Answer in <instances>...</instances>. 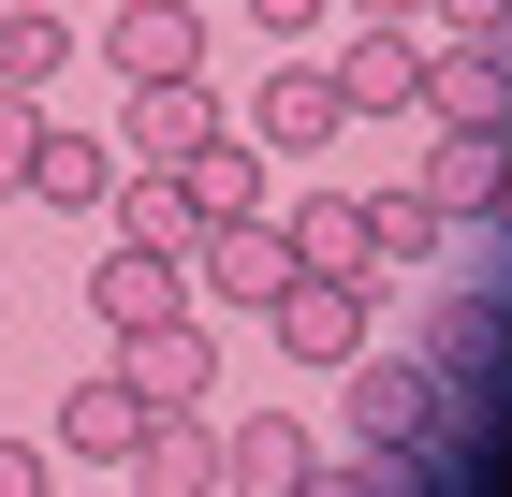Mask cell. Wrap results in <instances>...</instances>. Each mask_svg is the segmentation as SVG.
<instances>
[{"label":"cell","instance_id":"obj_1","mask_svg":"<svg viewBox=\"0 0 512 497\" xmlns=\"http://www.w3.org/2000/svg\"><path fill=\"white\" fill-rule=\"evenodd\" d=\"M337 410H352V454H410L439 424V366L425 351H352V395Z\"/></svg>","mask_w":512,"mask_h":497},{"label":"cell","instance_id":"obj_2","mask_svg":"<svg viewBox=\"0 0 512 497\" xmlns=\"http://www.w3.org/2000/svg\"><path fill=\"white\" fill-rule=\"evenodd\" d=\"M176 307H191V264H176V249H103V264H88V322H103V337H147V322H176Z\"/></svg>","mask_w":512,"mask_h":497},{"label":"cell","instance_id":"obj_3","mask_svg":"<svg viewBox=\"0 0 512 497\" xmlns=\"http://www.w3.org/2000/svg\"><path fill=\"white\" fill-rule=\"evenodd\" d=\"M191 264H205V293H220V307H278L293 278H308L278 220H205V234H191Z\"/></svg>","mask_w":512,"mask_h":497},{"label":"cell","instance_id":"obj_4","mask_svg":"<svg viewBox=\"0 0 512 497\" xmlns=\"http://www.w3.org/2000/svg\"><path fill=\"white\" fill-rule=\"evenodd\" d=\"M103 59H118L132 88H176V74H205V15L191 0H118V15H103Z\"/></svg>","mask_w":512,"mask_h":497},{"label":"cell","instance_id":"obj_5","mask_svg":"<svg viewBox=\"0 0 512 497\" xmlns=\"http://www.w3.org/2000/svg\"><path fill=\"white\" fill-rule=\"evenodd\" d=\"M118 381L147 395V410H205V381H220V337H205L191 307H176V322H147V337H118Z\"/></svg>","mask_w":512,"mask_h":497},{"label":"cell","instance_id":"obj_6","mask_svg":"<svg viewBox=\"0 0 512 497\" xmlns=\"http://www.w3.org/2000/svg\"><path fill=\"white\" fill-rule=\"evenodd\" d=\"M264 322H278L293 366H352V351H366V278H293Z\"/></svg>","mask_w":512,"mask_h":497},{"label":"cell","instance_id":"obj_7","mask_svg":"<svg viewBox=\"0 0 512 497\" xmlns=\"http://www.w3.org/2000/svg\"><path fill=\"white\" fill-rule=\"evenodd\" d=\"M322 468V439L293 410H249V424H220V497H293Z\"/></svg>","mask_w":512,"mask_h":497},{"label":"cell","instance_id":"obj_8","mask_svg":"<svg viewBox=\"0 0 512 497\" xmlns=\"http://www.w3.org/2000/svg\"><path fill=\"white\" fill-rule=\"evenodd\" d=\"M410 117H439V132H512V59H498V44H439Z\"/></svg>","mask_w":512,"mask_h":497},{"label":"cell","instance_id":"obj_9","mask_svg":"<svg viewBox=\"0 0 512 497\" xmlns=\"http://www.w3.org/2000/svg\"><path fill=\"white\" fill-rule=\"evenodd\" d=\"M220 132V103H205V74H176V88H132V117H118V161H147V176H176V161Z\"/></svg>","mask_w":512,"mask_h":497},{"label":"cell","instance_id":"obj_10","mask_svg":"<svg viewBox=\"0 0 512 497\" xmlns=\"http://www.w3.org/2000/svg\"><path fill=\"white\" fill-rule=\"evenodd\" d=\"M132 497H220V424H205V410H147V439H132Z\"/></svg>","mask_w":512,"mask_h":497},{"label":"cell","instance_id":"obj_11","mask_svg":"<svg viewBox=\"0 0 512 497\" xmlns=\"http://www.w3.org/2000/svg\"><path fill=\"white\" fill-rule=\"evenodd\" d=\"M498 191H512V132H439L425 147V205L439 220H498Z\"/></svg>","mask_w":512,"mask_h":497},{"label":"cell","instance_id":"obj_12","mask_svg":"<svg viewBox=\"0 0 512 497\" xmlns=\"http://www.w3.org/2000/svg\"><path fill=\"white\" fill-rule=\"evenodd\" d=\"M337 103H352V117H410V103H425V44H410V30H352Z\"/></svg>","mask_w":512,"mask_h":497},{"label":"cell","instance_id":"obj_13","mask_svg":"<svg viewBox=\"0 0 512 497\" xmlns=\"http://www.w3.org/2000/svg\"><path fill=\"white\" fill-rule=\"evenodd\" d=\"M176 191H191V220H264V147H249V132H205V147L176 161Z\"/></svg>","mask_w":512,"mask_h":497},{"label":"cell","instance_id":"obj_14","mask_svg":"<svg viewBox=\"0 0 512 497\" xmlns=\"http://www.w3.org/2000/svg\"><path fill=\"white\" fill-rule=\"evenodd\" d=\"M278 234H293V264H308V278H381V264H366V191H308Z\"/></svg>","mask_w":512,"mask_h":497},{"label":"cell","instance_id":"obj_15","mask_svg":"<svg viewBox=\"0 0 512 497\" xmlns=\"http://www.w3.org/2000/svg\"><path fill=\"white\" fill-rule=\"evenodd\" d=\"M147 439V395L118 381V366H88L74 395H59V454H132Z\"/></svg>","mask_w":512,"mask_h":497},{"label":"cell","instance_id":"obj_16","mask_svg":"<svg viewBox=\"0 0 512 497\" xmlns=\"http://www.w3.org/2000/svg\"><path fill=\"white\" fill-rule=\"evenodd\" d=\"M337 74H308V59H293V74H264V103H249V147H322V132H337Z\"/></svg>","mask_w":512,"mask_h":497},{"label":"cell","instance_id":"obj_17","mask_svg":"<svg viewBox=\"0 0 512 497\" xmlns=\"http://www.w3.org/2000/svg\"><path fill=\"white\" fill-rule=\"evenodd\" d=\"M30 191H44V205H74V220H103V191H118V147H103V132H59V117H44Z\"/></svg>","mask_w":512,"mask_h":497},{"label":"cell","instance_id":"obj_18","mask_svg":"<svg viewBox=\"0 0 512 497\" xmlns=\"http://www.w3.org/2000/svg\"><path fill=\"white\" fill-rule=\"evenodd\" d=\"M103 220H118L132 249H176V264H191V234H205V220H191V191H176V176H147V161L103 191Z\"/></svg>","mask_w":512,"mask_h":497},{"label":"cell","instance_id":"obj_19","mask_svg":"<svg viewBox=\"0 0 512 497\" xmlns=\"http://www.w3.org/2000/svg\"><path fill=\"white\" fill-rule=\"evenodd\" d=\"M59 59H74V30H59L44 0H0V88H44Z\"/></svg>","mask_w":512,"mask_h":497},{"label":"cell","instance_id":"obj_20","mask_svg":"<svg viewBox=\"0 0 512 497\" xmlns=\"http://www.w3.org/2000/svg\"><path fill=\"white\" fill-rule=\"evenodd\" d=\"M439 249V205L425 191H366V264H425Z\"/></svg>","mask_w":512,"mask_h":497},{"label":"cell","instance_id":"obj_21","mask_svg":"<svg viewBox=\"0 0 512 497\" xmlns=\"http://www.w3.org/2000/svg\"><path fill=\"white\" fill-rule=\"evenodd\" d=\"M483 351H498V307H439V322H425V366H439V381H469Z\"/></svg>","mask_w":512,"mask_h":497},{"label":"cell","instance_id":"obj_22","mask_svg":"<svg viewBox=\"0 0 512 497\" xmlns=\"http://www.w3.org/2000/svg\"><path fill=\"white\" fill-rule=\"evenodd\" d=\"M30 161H44V103L0 88V191H30Z\"/></svg>","mask_w":512,"mask_h":497},{"label":"cell","instance_id":"obj_23","mask_svg":"<svg viewBox=\"0 0 512 497\" xmlns=\"http://www.w3.org/2000/svg\"><path fill=\"white\" fill-rule=\"evenodd\" d=\"M425 15H439L454 44H498V30H512V0H425Z\"/></svg>","mask_w":512,"mask_h":497},{"label":"cell","instance_id":"obj_24","mask_svg":"<svg viewBox=\"0 0 512 497\" xmlns=\"http://www.w3.org/2000/svg\"><path fill=\"white\" fill-rule=\"evenodd\" d=\"M0 497H44V454H30V439H0Z\"/></svg>","mask_w":512,"mask_h":497},{"label":"cell","instance_id":"obj_25","mask_svg":"<svg viewBox=\"0 0 512 497\" xmlns=\"http://www.w3.org/2000/svg\"><path fill=\"white\" fill-rule=\"evenodd\" d=\"M249 15H264V30H308V15H322V0H249Z\"/></svg>","mask_w":512,"mask_h":497},{"label":"cell","instance_id":"obj_26","mask_svg":"<svg viewBox=\"0 0 512 497\" xmlns=\"http://www.w3.org/2000/svg\"><path fill=\"white\" fill-rule=\"evenodd\" d=\"M352 15H366V30H410V15H425V0H352Z\"/></svg>","mask_w":512,"mask_h":497}]
</instances>
